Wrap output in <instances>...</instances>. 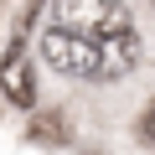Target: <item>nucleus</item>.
<instances>
[{
  "label": "nucleus",
  "mask_w": 155,
  "mask_h": 155,
  "mask_svg": "<svg viewBox=\"0 0 155 155\" xmlns=\"http://www.w3.org/2000/svg\"><path fill=\"white\" fill-rule=\"evenodd\" d=\"M98 41V83H114V78H129L140 67V36L129 21V5H114L109 26L93 36Z\"/></svg>",
  "instance_id": "obj_1"
},
{
  "label": "nucleus",
  "mask_w": 155,
  "mask_h": 155,
  "mask_svg": "<svg viewBox=\"0 0 155 155\" xmlns=\"http://www.w3.org/2000/svg\"><path fill=\"white\" fill-rule=\"evenodd\" d=\"M134 134H140V145H155V104L140 114V124H134Z\"/></svg>",
  "instance_id": "obj_5"
},
{
  "label": "nucleus",
  "mask_w": 155,
  "mask_h": 155,
  "mask_svg": "<svg viewBox=\"0 0 155 155\" xmlns=\"http://www.w3.org/2000/svg\"><path fill=\"white\" fill-rule=\"evenodd\" d=\"M0 88H5V93H11V104H21V109H31V104H36V78H31V62H26V41H21V36H16V41H11V52H5Z\"/></svg>",
  "instance_id": "obj_3"
},
{
  "label": "nucleus",
  "mask_w": 155,
  "mask_h": 155,
  "mask_svg": "<svg viewBox=\"0 0 155 155\" xmlns=\"http://www.w3.org/2000/svg\"><path fill=\"white\" fill-rule=\"evenodd\" d=\"M31 134H36L41 145H52V140L62 145V140H67V119H62L57 109H52V114H36V124H31Z\"/></svg>",
  "instance_id": "obj_4"
},
{
  "label": "nucleus",
  "mask_w": 155,
  "mask_h": 155,
  "mask_svg": "<svg viewBox=\"0 0 155 155\" xmlns=\"http://www.w3.org/2000/svg\"><path fill=\"white\" fill-rule=\"evenodd\" d=\"M36 41H41V62H47V67H57V72H67V78H93V83H98V41L67 36V31H57V26H47Z\"/></svg>",
  "instance_id": "obj_2"
}]
</instances>
